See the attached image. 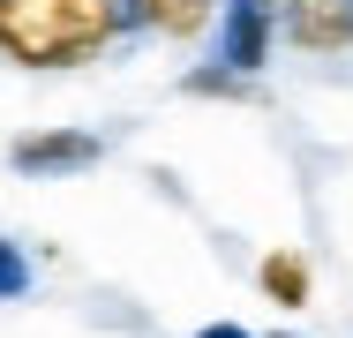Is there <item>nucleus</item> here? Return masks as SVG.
Segmentation results:
<instances>
[{"label":"nucleus","mask_w":353,"mask_h":338,"mask_svg":"<svg viewBox=\"0 0 353 338\" xmlns=\"http://www.w3.org/2000/svg\"><path fill=\"white\" fill-rule=\"evenodd\" d=\"M128 0H0V53L23 68H83L113 53Z\"/></svg>","instance_id":"1"},{"label":"nucleus","mask_w":353,"mask_h":338,"mask_svg":"<svg viewBox=\"0 0 353 338\" xmlns=\"http://www.w3.org/2000/svg\"><path fill=\"white\" fill-rule=\"evenodd\" d=\"M279 30L301 53H353V0H279Z\"/></svg>","instance_id":"2"},{"label":"nucleus","mask_w":353,"mask_h":338,"mask_svg":"<svg viewBox=\"0 0 353 338\" xmlns=\"http://www.w3.org/2000/svg\"><path fill=\"white\" fill-rule=\"evenodd\" d=\"M218 15H225V53H218V61L233 68V75H256V68L271 61V30H279V0H225Z\"/></svg>","instance_id":"3"},{"label":"nucleus","mask_w":353,"mask_h":338,"mask_svg":"<svg viewBox=\"0 0 353 338\" xmlns=\"http://www.w3.org/2000/svg\"><path fill=\"white\" fill-rule=\"evenodd\" d=\"M15 173H83L105 158L98 135H75V128H46V135H15Z\"/></svg>","instance_id":"4"},{"label":"nucleus","mask_w":353,"mask_h":338,"mask_svg":"<svg viewBox=\"0 0 353 338\" xmlns=\"http://www.w3.org/2000/svg\"><path fill=\"white\" fill-rule=\"evenodd\" d=\"M218 8L225 0H136V15L150 30H165V38H203L218 23Z\"/></svg>","instance_id":"5"},{"label":"nucleus","mask_w":353,"mask_h":338,"mask_svg":"<svg viewBox=\"0 0 353 338\" xmlns=\"http://www.w3.org/2000/svg\"><path fill=\"white\" fill-rule=\"evenodd\" d=\"M256 278H263V293H271L279 308H301V301H308V264H301L293 248H271Z\"/></svg>","instance_id":"6"},{"label":"nucleus","mask_w":353,"mask_h":338,"mask_svg":"<svg viewBox=\"0 0 353 338\" xmlns=\"http://www.w3.org/2000/svg\"><path fill=\"white\" fill-rule=\"evenodd\" d=\"M30 293V256L15 241H0V301H23Z\"/></svg>","instance_id":"7"},{"label":"nucleus","mask_w":353,"mask_h":338,"mask_svg":"<svg viewBox=\"0 0 353 338\" xmlns=\"http://www.w3.org/2000/svg\"><path fill=\"white\" fill-rule=\"evenodd\" d=\"M196 338H256V331H241V324H203Z\"/></svg>","instance_id":"8"}]
</instances>
